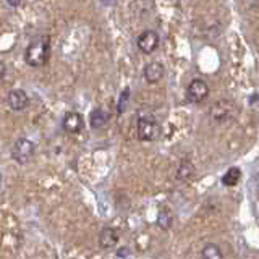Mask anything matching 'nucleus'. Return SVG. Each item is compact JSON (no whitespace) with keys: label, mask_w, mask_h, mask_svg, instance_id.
<instances>
[{"label":"nucleus","mask_w":259,"mask_h":259,"mask_svg":"<svg viewBox=\"0 0 259 259\" xmlns=\"http://www.w3.org/2000/svg\"><path fill=\"white\" fill-rule=\"evenodd\" d=\"M49 51L51 47H49L47 39H34L24 51V60L29 67H42L49 60Z\"/></svg>","instance_id":"f257e3e1"},{"label":"nucleus","mask_w":259,"mask_h":259,"mask_svg":"<svg viewBox=\"0 0 259 259\" xmlns=\"http://www.w3.org/2000/svg\"><path fill=\"white\" fill-rule=\"evenodd\" d=\"M136 133H138V140L140 141H154L159 138L160 133V126L157 123V120L151 117V115H144L140 117L136 125Z\"/></svg>","instance_id":"f03ea898"},{"label":"nucleus","mask_w":259,"mask_h":259,"mask_svg":"<svg viewBox=\"0 0 259 259\" xmlns=\"http://www.w3.org/2000/svg\"><path fill=\"white\" fill-rule=\"evenodd\" d=\"M34 151H36L34 143L29 141L28 138H20V140H16V143L13 144L12 157L15 159V162H18V164L24 165L32 159V156H34Z\"/></svg>","instance_id":"7ed1b4c3"},{"label":"nucleus","mask_w":259,"mask_h":259,"mask_svg":"<svg viewBox=\"0 0 259 259\" xmlns=\"http://www.w3.org/2000/svg\"><path fill=\"white\" fill-rule=\"evenodd\" d=\"M235 102L229 101V99H221L212 104L210 107V118L217 123H224V121L230 120L235 115Z\"/></svg>","instance_id":"20e7f679"},{"label":"nucleus","mask_w":259,"mask_h":259,"mask_svg":"<svg viewBox=\"0 0 259 259\" xmlns=\"http://www.w3.org/2000/svg\"><path fill=\"white\" fill-rule=\"evenodd\" d=\"M209 96V86L206 84V81H202L199 78L193 79L191 83L186 88V99L191 104H201L207 99Z\"/></svg>","instance_id":"39448f33"},{"label":"nucleus","mask_w":259,"mask_h":259,"mask_svg":"<svg viewBox=\"0 0 259 259\" xmlns=\"http://www.w3.org/2000/svg\"><path fill=\"white\" fill-rule=\"evenodd\" d=\"M159 34L156 31H144L140 34V37H138V49L143 52V54H152L156 49L159 47Z\"/></svg>","instance_id":"423d86ee"},{"label":"nucleus","mask_w":259,"mask_h":259,"mask_svg":"<svg viewBox=\"0 0 259 259\" xmlns=\"http://www.w3.org/2000/svg\"><path fill=\"white\" fill-rule=\"evenodd\" d=\"M83 126H84L83 115L78 112H68L63 117V130L70 135H78L83 130Z\"/></svg>","instance_id":"0eeeda50"},{"label":"nucleus","mask_w":259,"mask_h":259,"mask_svg":"<svg viewBox=\"0 0 259 259\" xmlns=\"http://www.w3.org/2000/svg\"><path fill=\"white\" fill-rule=\"evenodd\" d=\"M8 105L15 112H21L29 105V96L23 89H13L8 94Z\"/></svg>","instance_id":"6e6552de"},{"label":"nucleus","mask_w":259,"mask_h":259,"mask_svg":"<svg viewBox=\"0 0 259 259\" xmlns=\"http://www.w3.org/2000/svg\"><path fill=\"white\" fill-rule=\"evenodd\" d=\"M164 73H165L164 65L159 62H151L144 67V79L151 84L159 83V81L164 78Z\"/></svg>","instance_id":"1a4fd4ad"},{"label":"nucleus","mask_w":259,"mask_h":259,"mask_svg":"<svg viewBox=\"0 0 259 259\" xmlns=\"http://www.w3.org/2000/svg\"><path fill=\"white\" fill-rule=\"evenodd\" d=\"M118 243V232L110 227H105L99 235V245L102 249H113Z\"/></svg>","instance_id":"9d476101"},{"label":"nucleus","mask_w":259,"mask_h":259,"mask_svg":"<svg viewBox=\"0 0 259 259\" xmlns=\"http://www.w3.org/2000/svg\"><path fill=\"white\" fill-rule=\"evenodd\" d=\"M194 175H196V167L193 165V162L188 159L182 160V164L178 165V170H177V180L186 183V182H191Z\"/></svg>","instance_id":"9b49d317"},{"label":"nucleus","mask_w":259,"mask_h":259,"mask_svg":"<svg viewBox=\"0 0 259 259\" xmlns=\"http://www.w3.org/2000/svg\"><path fill=\"white\" fill-rule=\"evenodd\" d=\"M109 118H110V115L104 109H94L91 112V115H89V123H91V126L94 130H101L107 125Z\"/></svg>","instance_id":"f8f14e48"},{"label":"nucleus","mask_w":259,"mask_h":259,"mask_svg":"<svg viewBox=\"0 0 259 259\" xmlns=\"http://www.w3.org/2000/svg\"><path fill=\"white\" fill-rule=\"evenodd\" d=\"M157 225L162 230H170L174 225V212L168 207H162L157 214Z\"/></svg>","instance_id":"ddd939ff"},{"label":"nucleus","mask_w":259,"mask_h":259,"mask_svg":"<svg viewBox=\"0 0 259 259\" xmlns=\"http://www.w3.org/2000/svg\"><path fill=\"white\" fill-rule=\"evenodd\" d=\"M240 178H241V170H240L238 167H230V168L224 174V177H222V185H224V186H229V188H232V186L238 185Z\"/></svg>","instance_id":"4468645a"},{"label":"nucleus","mask_w":259,"mask_h":259,"mask_svg":"<svg viewBox=\"0 0 259 259\" xmlns=\"http://www.w3.org/2000/svg\"><path fill=\"white\" fill-rule=\"evenodd\" d=\"M202 259H224V253L219 245L215 243H207V245L202 248L201 251Z\"/></svg>","instance_id":"2eb2a0df"},{"label":"nucleus","mask_w":259,"mask_h":259,"mask_svg":"<svg viewBox=\"0 0 259 259\" xmlns=\"http://www.w3.org/2000/svg\"><path fill=\"white\" fill-rule=\"evenodd\" d=\"M128 101H130V89H123L120 94V99H118V105H117V110L118 113H123L125 109H126V105H128Z\"/></svg>","instance_id":"dca6fc26"},{"label":"nucleus","mask_w":259,"mask_h":259,"mask_svg":"<svg viewBox=\"0 0 259 259\" xmlns=\"http://www.w3.org/2000/svg\"><path fill=\"white\" fill-rule=\"evenodd\" d=\"M21 2L23 0H7V4L10 7H18V5H21Z\"/></svg>","instance_id":"f3484780"},{"label":"nucleus","mask_w":259,"mask_h":259,"mask_svg":"<svg viewBox=\"0 0 259 259\" xmlns=\"http://www.w3.org/2000/svg\"><path fill=\"white\" fill-rule=\"evenodd\" d=\"M120 257H123V256H128L130 254V251H128V248H120V251L117 253Z\"/></svg>","instance_id":"a211bd4d"},{"label":"nucleus","mask_w":259,"mask_h":259,"mask_svg":"<svg viewBox=\"0 0 259 259\" xmlns=\"http://www.w3.org/2000/svg\"><path fill=\"white\" fill-rule=\"evenodd\" d=\"M5 76V63L0 60V79Z\"/></svg>","instance_id":"6ab92c4d"},{"label":"nucleus","mask_w":259,"mask_h":259,"mask_svg":"<svg viewBox=\"0 0 259 259\" xmlns=\"http://www.w3.org/2000/svg\"><path fill=\"white\" fill-rule=\"evenodd\" d=\"M256 188H257V191H259V174L256 175Z\"/></svg>","instance_id":"aec40b11"}]
</instances>
